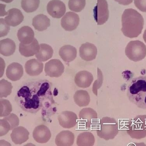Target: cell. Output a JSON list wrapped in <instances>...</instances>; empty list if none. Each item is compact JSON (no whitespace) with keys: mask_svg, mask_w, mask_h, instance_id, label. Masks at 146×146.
Here are the masks:
<instances>
[{"mask_svg":"<svg viewBox=\"0 0 146 146\" xmlns=\"http://www.w3.org/2000/svg\"><path fill=\"white\" fill-rule=\"evenodd\" d=\"M25 72L31 76H36L42 72L43 64L36 59H30L25 63Z\"/></svg>","mask_w":146,"mask_h":146,"instance_id":"cell-18","label":"cell"},{"mask_svg":"<svg viewBox=\"0 0 146 146\" xmlns=\"http://www.w3.org/2000/svg\"><path fill=\"white\" fill-rule=\"evenodd\" d=\"M59 54L64 61L68 63L70 62L76 58L77 50L72 46H64L60 49Z\"/></svg>","mask_w":146,"mask_h":146,"instance_id":"cell-22","label":"cell"},{"mask_svg":"<svg viewBox=\"0 0 146 146\" xmlns=\"http://www.w3.org/2000/svg\"><path fill=\"white\" fill-rule=\"evenodd\" d=\"M127 96L129 101L139 108L146 109V76L133 78L128 84Z\"/></svg>","mask_w":146,"mask_h":146,"instance_id":"cell-2","label":"cell"},{"mask_svg":"<svg viewBox=\"0 0 146 146\" xmlns=\"http://www.w3.org/2000/svg\"><path fill=\"white\" fill-rule=\"evenodd\" d=\"M13 86L11 83L3 79L0 81V98H7L12 92Z\"/></svg>","mask_w":146,"mask_h":146,"instance_id":"cell-29","label":"cell"},{"mask_svg":"<svg viewBox=\"0 0 146 146\" xmlns=\"http://www.w3.org/2000/svg\"><path fill=\"white\" fill-rule=\"evenodd\" d=\"M94 80L93 76L90 72L82 71L78 72L74 78V82L80 88H87L90 87Z\"/></svg>","mask_w":146,"mask_h":146,"instance_id":"cell-14","label":"cell"},{"mask_svg":"<svg viewBox=\"0 0 146 146\" xmlns=\"http://www.w3.org/2000/svg\"><path fill=\"white\" fill-rule=\"evenodd\" d=\"M53 49L50 46L46 44H41L39 45V52L36 54V57L38 60L45 62L53 56Z\"/></svg>","mask_w":146,"mask_h":146,"instance_id":"cell-25","label":"cell"},{"mask_svg":"<svg viewBox=\"0 0 146 146\" xmlns=\"http://www.w3.org/2000/svg\"><path fill=\"white\" fill-rule=\"evenodd\" d=\"M64 71L63 64L58 59H52L45 64L44 71L50 77H59Z\"/></svg>","mask_w":146,"mask_h":146,"instance_id":"cell-8","label":"cell"},{"mask_svg":"<svg viewBox=\"0 0 146 146\" xmlns=\"http://www.w3.org/2000/svg\"><path fill=\"white\" fill-rule=\"evenodd\" d=\"M134 4L140 11L146 13V0H134Z\"/></svg>","mask_w":146,"mask_h":146,"instance_id":"cell-35","label":"cell"},{"mask_svg":"<svg viewBox=\"0 0 146 146\" xmlns=\"http://www.w3.org/2000/svg\"><path fill=\"white\" fill-rule=\"evenodd\" d=\"M29 133L26 129L22 126L15 128L11 134L12 141L17 145L24 143L29 138Z\"/></svg>","mask_w":146,"mask_h":146,"instance_id":"cell-16","label":"cell"},{"mask_svg":"<svg viewBox=\"0 0 146 146\" xmlns=\"http://www.w3.org/2000/svg\"><path fill=\"white\" fill-rule=\"evenodd\" d=\"M60 125L63 128L71 129L74 127L78 123V117L76 114L71 111H63L58 115Z\"/></svg>","mask_w":146,"mask_h":146,"instance_id":"cell-11","label":"cell"},{"mask_svg":"<svg viewBox=\"0 0 146 146\" xmlns=\"http://www.w3.org/2000/svg\"><path fill=\"white\" fill-rule=\"evenodd\" d=\"M40 0H22L21 7L28 13L33 12L38 9Z\"/></svg>","mask_w":146,"mask_h":146,"instance_id":"cell-28","label":"cell"},{"mask_svg":"<svg viewBox=\"0 0 146 146\" xmlns=\"http://www.w3.org/2000/svg\"><path fill=\"white\" fill-rule=\"evenodd\" d=\"M143 39L144 40L145 42L146 43V29L143 35Z\"/></svg>","mask_w":146,"mask_h":146,"instance_id":"cell-37","label":"cell"},{"mask_svg":"<svg viewBox=\"0 0 146 146\" xmlns=\"http://www.w3.org/2000/svg\"><path fill=\"white\" fill-rule=\"evenodd\" d=\"M73 98L76 104L80 107L88 106L90 102V95L86 90H77Z\"/></svg>","mask_w":146,"mask_h":146,"instance_id":"cell-27","label":"cell"},{"mask_svg":"<svg viewBox=\"0 0 146 146\" xmlns=\"http://www.w3.org/2000/svg\"><path fill=\"white\" fill-rule=\"evenodd\" d=\"M125 53L130 60L137 62L142 60L146 57V45L139 40H132L127 46Z\"/></svg>","mask_w":146,"mask_h":146,"instance_id":"cell-5","label":"cell"},{"mask_svg":"<svg viewBox=\"0 0 146 146\" xmlns=\"http://www.w3.org/2000/svg\"><path fill=\"white\" fill-rule=\"evenodd\" d=\"M16 44L13 40L9 38L3 39L0 42L1 54L5 56L13 55L16 50Z\"/></svg>","mask_w":146,"mask_h":146,"instance_id":"cell-24","label":"cell"},{"mask_svg":"<svg viewBox=\"0 0 146 146\" xmlns=\"http://www.w3.org/2000/svg\"><path fill=\"white\" fill-rule=\"evenodd\" d=\"M74 135L69 131H63L56 136L55 142L58 146H71L74 142Z\"/></svg>","mask_w":146,"mask_h":146,"instance_id":"cell-20","label":"cell"},{"mask_svg":"<svg viewBox=\"0 0 146 146\" xmlns=\"http://www.w3.org/2000/svg\"><path fill=\"white\" fill-rule=\"evenodd\" d=\"M121 31L128 38H137L143 29L144 20L143 16L135 9L130 8L123 12L121 17Z\"/></svg>","mask_w":146,"mask_h":146,"instance_id":"cell-1","label":"cell"},{"mask_svg":"<svg viewBox=\"0 0 146 146\" xmlns=\"http://www.w3.org/2000/svg\"><path fill=\"white\" fill-rule=\"evenodd\" d=\"M17 37L22 44H29L35 39V33L33 30L30 27L23 26L18 31Z\"/></svg>","mask_w":146,"mask_h":146,"instance_id":"cell-19","label":"cell"},{"mask_svg":"<svg viewBox=\"0 0 146 146\" xmlns=\"http://www.w3.org/2000/svg\"><path fill=\"white\" fill-rule=\"evenodd\" d=\"M23 69L20 64L13 62L7 67L6 75L7 78L12 81H17L20 80L23 76Z\"/></svg>","mask_w":146,"mask_h":146,"instance_id":"cell-17","label":"cell"},{"mask_svg":"<svg viewBox=\"0 0 146 146\" xmlns=\"http://www.w3.org/2000/svg\"><path fill=\"white\" fill-rule=\"evenodd\" d=\"M128 135L136 139L146 137V115H139L131 119L127 125Z\"/></svg>","mask_w":146,"mask_h":146,"instance_id":"cell-4","label":"cell"},{"mask_svg":"<svg viewBox=\"0 0 146 146\" xmlns=\"http://www.w3.org/2000/svg\"><path fill=\"white\" fill-rule=\"evenodd\" d=\"M86 0H69L68 6L69 9L75 12H80L85 8Z\"/></svg>","mask_w":146,"mask_h":146,"instance_id":"cell-30","label":"cell"},{"mask_svg":"<svg viewBox=\"0 0 146 146\" xmlns=\"http://www.w3.org/2000/svg\"><path fill=\"white\" fill-rule=\"evenodd\" d=\"M11 125L5 119L0 120V136H5L11 130Z\"/></svg>","mask_w":146,"mask_h":146,"instance_id":"cell-32","label":"cell"},{"mask_svg":"<svg viewBox=\"0 0 146 146\" xmlns=\"http://www.w3.org/2000/svg\"><path fill=\"white\" fill-rule=\"evenodd\" d=\"M119 131V124L117 120L108 117H103L100 120L97 129L98 136L106 141L113 139Z\"/></svg>","mask_w":146,"mask_h":146,"instance_id":"cell-3","label":"cell"},{"mask_svg":"<svg viewBox=\"0 0 146 146\" xmlns=\"http://www.w3.org/2000/svg\"><path fill=\"white\" fill-rule=\"evenodd\" d=\"M79 117L80 123L86 128H90L96 124L98 113L93 109L86 108L80 111Z\"/></svg>","mask_w":146,"mask_h":146,"instance_id":"cell-7","label":"cell"},{"mask_svg":"<svg viewBox=\"0 0 146 146\" xmlns=\"http://www.w3.org/2000/svg\"><path fill=\"white\" fill-rule=\"evenodd\" d=\"M33 26L39 31H43L47 29L50 25L49 19L43 14H39L33 19Z\"/></svg>","mask_w":146,"mask_h":146,"instance_id":"cell-23","label":"cell"},{"mask_svg":"<svg viewBox=\"0 0 146 146\" xmlns=\"http://www.w3.org/2000/svg\"><path fill=\"white\" fill-rule=\"evenodd\" d=\"M4 119L7 120L10 123L11 125V130L17 127L19 125L20 123L19 117L17 115L14 113L10 114L8 115L5 117Z\"/></svg>","mask_w":146,"mask_h":146,"instance_id":"cell-33","label":"cell"},{"mask_svg":"<svg viewBox=\"0 0 146 146\" xmlns=\"http://www.w3.org/2000/svg\"><path fill=\"white\" fill-rule=\"evenodd\" d=\"M80 23L78 15L72 12H68L61 20V25L65 30L72 31L75 30Z\"/></svg>","mask_w":146,"mask_h":146,"instance_id":"cell-9","label":"cell"},{"mask_svg":"<svg viewBox=\"0 0 146 146\" xmlns=\"http://www.w3.org/2000/svg\"><path fill=\"white\" fill-rule=\"evenodd\" d=\"M7 16L5 21L9 26L16 27L22 23L24 20V16L22 12L17 8H12L7 12Z\"/></svg>","mask_w":146,"mask_h":146,"instance_id":"cell-15","label":"cell"},{"mask_svg":"<svg viewBox=\"0 0 146 146\" xmlns=\"http://www.w3.org/2000/svg\"><path fill=\"white\" fill-rule=\"evenodd\" d=\"M1 1L5 2V3H11L13 0H1Z\"/></svg>","mask_w":146,"mask_h":146,"instance_id":"cell-38","label":"cell"},{"mask_svg":"<svg viewBox=\"0 0 146 146\" xmlns=\"http://www.w3.org/2000/svg\"><path fill=\"white\" fill-rule=\"evenodd\" d=\"M47 11L52 17L60 19L65 13V5L60 0H52L48 3Z\"/></svg>","mask_w":146,"mask_h":146,"instance_id":"cell-10","label":"cell"},{"mask_svg":"<svg viewBox=\"0 0 146 146\" xmlns=\"http://www.w3.org/2000/svg\"><path fill=\"white\" fill-rule=\"evenodd\" d=\"M95 142V138L92 133L84 132L81 133L78 136L76 139L77 145L78 146H92Z\"/></svg>","mask_w":146,"mask_h":146,"instance_id":"cell-26","label":"cell"},{"mask_svg":"<svg viewBox=\"0 0 146 146\" xmlns=\"http://www.w3.org/2000/svg\"><path fill=\"white\" fill-rule=\"evenodd\" d=\"M94 16L98 25H103L109 18L108 4L106 0H98L94 9Z\"/></svg>","mask_w":146,"mask_h":146,"instance_id":"cell-6","label":"cell"},{"mask_svg":"<svg viewBox=\"0 0 146 146\" xmlns=\"http://www.w3.org/2000/svg\"><path fill=\"white\" fill-rule=\"evenodd\" d=\"M116 2L121 5L127 6L133 3V0H115Z\"/></svg>","mask_w":146,"mask_h":146,"instance_id":"cell-36","label":"cell"},{"mask_svg":"<svg viewBox=\"0 0 146 146\" xmlns=\"http://www.w3.org/2000/svg\"><path fill=\"white\" fill-rule=\"evenodd\" d=\"M10 30V27L6 23L5 19H1V37L7 35Z\"/></svg>","mask_w":146,"mask_h":146,"instance_id":"cell-34","label":"cell"},{"mask_svg":"<svg viewBox=\"0 0 146 146\" xmlns=\"http://www.w3.org/2000/svg\"><path fill=\"white\" fill-rule=\"evenodd\" d=\"M0 108L1 117H6L12 111L11 103L8 100L5 99H1L0 100Z\"/></svg>","mask_w":146,"mask_h":146,"instance_id":"cell-31","label":"cell"},{"mask_svg":"<svg viewBox=\"0 0 146 146\" xmlns=\"http://www.w3.org/2000/svg\"><path fill=\"white\" fill-rule=\"evenodd\" d=\"M79 53L82 59L90 61L95 59L98 54V49L94 44L87 42L81 45Z\"/></svg>","mask_w":146,"mask_h":146,"instance_id":"cell-12","label":"cell"},{"mask_svg":"<svg viewBox=\"0 0 146 146\" xmlns=\"http://www.w3.org/2000/svg\"><path fill=\"white\" fill-rule=\"evenodd\" d=\"M39 42L36 38L29 44H23L20 43L19 45L20 54L26 57L33 56L39 52Z\"/></svg>","mask_w":146,"mask_h":146,"instance_id":"cell-21","label":"cell"},{"mask_svg":"<svg viewBox=\"0 0 146 146\" xmlns=\"http://www.w3.org/2000/svg\"><path fill=\"white\" fill-rule=\"evenodd\" d=\"M33 137L37 142L45 143L50 139L51 133L49 129L44 125L36 127L33 132Z\"/></svg>","mask_w":146,"mask_h":146,"instance_id":"cell-13","label":"cell"}]
</instances>
